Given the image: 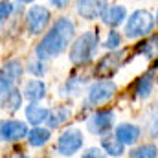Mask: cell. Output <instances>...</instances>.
Returning a JSON list of instances; mask_svg holds the SVG:
<instances>
[{
	"label": "cell",
	"mask_w": 158,
	"mask_h": 158,
	"mask_svg": "<svg viewBox=\"0 0 158 158\" xmlns=\"http://www.w3.org/2000/svg\"><path fill=\"white\" fill-rule=\"evenodd\" d=\"M76 37V24L68 17H61L53 22V26L48 30V33L39 40L35 48V55L40 61L55 59L61 53L66 52L68 44Z\"/></svg>",
	"instance_id": "cell-1"
},
{
	"label": "cell",
	"mask_w": 158,
	"mask_h": 158,
	"mask_svg": "<svg viewBox=\"0 0 158 158\" xmlns=\"http://www.w3.org/2000/svg\"><path fill=\"white\" fill-rule=\"evenodd\" d=\"M99 46V37L96 31H85L83 35H79L77 39H74L72 48H70V61L76 66H85L86 63H90L98 52Z\"/></svg>",
	"instance_id": "cell-2"
},
{
	"label": "cell",
	"mask_w": 158,
	"mask_h": 158,
	"mask_svg": "<svg viewBox=\"0 0 158 158\" xmlns=\"http://www.w3.org/2000/svg\"><path fill=\"white\" fill-rule=\"evenodd\" d=\"M156 19L153 17L151 11L147 9H136L134 13L129 15L125 22V35L127 39H143L155 30Z\"/></svg>",
	"instance_id": "cell-3"
},
{
	"label": "cell",
	"mask_w": 158,
	"mask_h": 158,
	"mask_svg": "<svg viewBox=\"0 0 158 158\" xmlns=\"http://www.w3.org/2000/svg\"><path fill=\"white\" fill-rule=\"evenodd\" d=\"M24 74V66L20 61L13 59L7 61L2 68H0V107H4L9 92L19 85V81Z\"/></svg>",
	"instance_id": "cell-4"
},
{
	"label": "cell",
	"mask_w": 158,
	"mask_h": 158,
	"mask_svg": "<svg viewBox=\"0 0 158 158\" xmlns=\"http://www.w3.org/2000/svg\"><path fill=\"white\" fill-rule=\"evenodd\" d=\"M118 86L112 79H99L96 83H92L88 86V92H86V103L90 107H99L107 101H110L116 94Z\"/></svg>",
	"instance_id": "cell-5"
},
{
	"label": "cell",
	"mask_w": 158,
	"mask_h": 158,
	"mask_svg": "<svg viewBox=\"0 0 158 158\" xmlns=\"http://www.w3.org/2000/svg\"><path fill=\"white\" fill-rule=\"evenodd\" d=\"M83 143H85L83 132L77 127H68L66 131L61 132V136L57 140V151L63 156H74L76 153L81 151Z\"/></svg>",
	"instance_id": "cell-6"
},
{
	"label": "cell",
	"mask_w": 158,
	"mask_h": 158,
	"mask_svg": "<svg viewBox=\"0 0 158 158\" xmlns=\"http://www.w3.org/2000/svg\"><path fill=\"white\" fill-rule=\"evenodd\" d=\"M52 13L48 7L44 6H31L26 13V28L30 31V35H40L46 26L50 24Z\"/></svg>",
	"instance_id": "cell-7"
},
{
	"label": "cell",
	"mask_w": 158,
	"mask_h": 158,
	"mask_svg": "<svg viewBox=\"0 0 158 158\" xmlns=\"http://www.w3.org/2000/svg\"><path fill=\"white\" fill-rule=\"evenodd\" d=\"M114 112L109 110V109H103V110H96L90 118L86 119V129L92 132V134H98V136H105L112 131L114 127Z\"/></svg>",
	"instance_id": "cell-8"
},
{
	"label": "cell",
	"mask_w": 158,
	"mask_h": 158,
	"mask_svg": "<svg viewBox=\"0 0 158 158\" xmlns=\"http://www.w3.org/2000/svg\"><path fill=\"white\" fill-rule=\"evenodd\" d=\"M28 123L20 119H2L0 121V142L13 143L20 142L28 136Z\"/></svg>",
	"instance_id": "cell-9"
},
{
	"label": "cell",
	"mask_w": 158,
	"mask_h": 158,
	"mask_svg": "<svg viewBox=\"0 0 158 158\" xmlns=\"http://www.w3.org/2000/svg\"><path fill=\"white\" fill-rule=\"evenodd\" d=\"M77 15L83 17L85 20H96L105 17L109 9V0H77L76 2Z\"/></svg>",
	"instance_id": "cell-10"
},
{
	"label": "cell",
	"mask_w": 158,
	"mask_h": 158,
	"mask_svg": "<svg viewBox=\"0 0 158 158\" xmlns=\"http://www.w3.org/2000/svg\"><path fill=\"white\" fill-rule=\"evenodd\" d=\"M20 92H22V98L28 99L30 103H39L40 99L46 98V85L39 77L30 79V81L24 83V86H22Z\"/></svg>",
	"instance_id": "cell-11"
},
{
	"label": "cell",
	"mask_w": 158,
	"mask_h": 158,
	"mask_svg": "<svg viewBox=\"0 0 158 158\" xmlns=\"http://www.w3.org/2000/svg\"><path fill=\"white\" fill-rule=\"evenodd\" d=\"M140 134H142V131L134 123H121L114 131V136L118 138L123 145H134L140 140Z\"/></svg>",
	"instance_id": "cell-12"
},
{
	"label": "cell",
	"mask_w": 158,
	"mask_h": 158,
	"mask_svg": "<svg viewBox=\"0 0 158 158\" xmlns=\"http://www.w3.org/2000/svg\"><path fill=\"white\" fill-rule=\"evenodd\" d=\"M121 55H123V52H118V50H112V52H109L101 61H99V64H98V68H96V72L101 76V77H107V76H110L116 68L119 66V59H121Z\"/></svg>",
	"instance_id": "cell-13"
},
{
	"label": "cell",
	"mask_w": 158,
	"mask_h": 158,
	"mask_svg": "<svg viewBox=\"0 0 158 158\" xmlns=\"http://www.w3.org/2000/svg\"><path fill=\"white\" fill-rule=\"evenodd\" d=\"M24 114H26V123H28V125L39 127L42 123H46V118H48L50 110H48L46 107L39 105V103H30V105L26 107Z\"/></svg>",
	"instance_id": "cell-14"
},
{
	"label": "cell",
	"mask_w": 158,
	"mask_h": 158,
	"mask_svg": "<svg viewBox=\"0 0 158 158\" xmlns=\"http://www.w3.org/2000/svg\"><path fill=\"white\" fill-rule=\"evenodd\" d=\"M125 19H127V9H125V6L114 4V6H109L107 13H105V17H103V22H105L107 26H110V28H118V26L123 24Z\"/></svg>",
	"instance_id": "cell-15"
},
{
	"label": "cell",
	"mask_w": 158,
	"mask_h": 158,
	"mask_svg": "<svg viewBox=\"0 0 158 158\" xmlns=\"http://www.w3.org/2000/svg\"><path fill=\"white\" fill-rule=\"evenodd\" d=\"M101 149L105 151V155L112 158H119L125 155V145L119 142L114 134H105L101 138Z\"/></svg>",
	"instance_id": "cell-16"
},
{
	"label": "cell",
	"mask_w": 158,
	"mask_h": 158,
	"mask_svg": "<svg viewBox=\"0 0 158 158\" xmlns=\"http://www.w3.org/2000/svg\"><path fill=\"white\" fill-rule=\"evenodd\" d=\"M153 88H155V72H147V74H143L142 77L136 81L134 94L140 99H147L153 94Z\"/></svg>",
	"instance_id": "cell-17"
},
{
	"label": "cell",
	"mask_w": 158,
	"mask_h": 158,
	"mask_svg": "<svg viewBox=\"0 0 158 158\" xmlns=\"http://www.w3.org/2000/svg\"><path fill=\"white\" fill-rule=\"evenodd\" d=\"M28 143L31 145V147H42V145H46L48 142H50V138H52V131L48 129V127H33L31 131H28Z\"/></svg>",
	"instance_id": "cell-18"
},
{
	"label": "cell",
	"mask_w": 158,
	"mask_h": 158,
	"mask_svg": "<svg viewBox=\"0 0 158 158\" xmlns=\"http://www.w3.org/2000/svg\"><path fill=\"white\" fill-rule=\"evenodd\" d=\"M70 114H72V110H70L68 107H55L53 110H50V114H48V118H46L48 129L52 131V129L61 127V123H64L66 119L70 118Z\"/></svg>",
	"instance_id": "cell-19"
},
{
	"label": "cell",
	"mask_w": 158,
	"mask_h": 158,
	"mask_svg": "<svg viewBox=\"0 0 158 158\" xmlns=\"http://www.w3.org/2000/svg\"><path fill=\"white\" fill-rule=\"evenodd\" d=\"M129 158H158V147L153 143H142L131 149Z\"/></svg>",
	"instance_id": "cell-20"
},
{
	"label": "cell",
	"mask_w": 158,
	"mask_h": 158,
	"mask_svg": "<svg viewBox=\"0 0 158 158\" xmlns=\"http://www.w3.org/2000/svg\"><path fill=\"white\" fill-rule=\"evenodd\" d=\"M136 52L138 53H143L147 59H153L158 53V35H153L151 39H147V40H143L142 44H138L136 46Z\"/></svg>",
	"instance_id": "cell-21"
},
{
	"label": "cell",
	"mask_w": 158,
	"mask_h": 158,
	"mask_svg": "<svg viewBox=\"0 0 158 158\" xmlns=\"http://www.w3.org/2000/svg\"><path fill=\"white\" fill-rule=\"evenodd\" d=\"M22 101H24V98H22V92L15 86L11 92H9V96H7V99H6V103H4V107L9 110V112H17L20 107H22Z\"/></svg>",
	"instance_id": "cell-22"
},
{
	"label": "cell",
	"mask_w": 158,
	"mask_h": 158,
	"mask_svg": "<svg viewBox=\"0 0 158 158\" xmlns=\"http://www.w3.org/2000/svg\"><path fill=\"white\" fill-rule=\"evenodd\" d=\"M85 81V79H83ZM83 81L79 77H70L64 81V85L61 86V96H64V98H68V96H77L79 90H81V85H83Z\"/></svg>",
	"instance_id": "cell-23"
},
{
	"label": "cell",
	"mask_w": 158,
	"mask_h": 158,
	"mask_svg": "<svg viewBox=\"0 0 158 158\" xmlns=\"http://www.w3.org/2000/svg\"><path fill=\"white\" fill-rule=\"evenodd\" d=\"M119 44H121V35H119L116 30H112L110 33H109V37L107 40L103 42V46H105V50H109V52H112V50H118Z\"/></svg>",
	"instance_id": "cell-24"
},
{
	"label": "cell",
	"mask_w": 158,
	"mask_h": 158,
	"mask_svg": "<svg viewBox=\"0 0 158 158\" xmlns=\"http://www.w3.org/2000/svg\"><path fill=\"white\" fill-rule=\"evenodd\" d=\"M28 72L30 74H33L35 77H42L44 74H46V66H44V61H40V59H37V61H31L30 64H28Z\"/></svg>",
	"instance_id": "cell-25"
},
{
	"label": "cell",
	"mask_w": 158,
	"mask_h": 158,
	"mask_svg": "<svg viewBox=\"0 0 158 158\" xmlns=\"http://www.w3.org/2000/svg\"><path fill=\"white\" fill-rule=\"evenodd\" d=\"M13 11H15V6H13L9 0H4V2H0V22L7 20V19L13 15Z\"/></svg>",
	"instance_id": "cell-26"
},
{
	"label": "cell",
	"mask_w": 158,
	"mask_h": 158,
	"mask_svg": "<svg viewBox=\"0 0 158 158\" xmlns=\"http://www.w3.org/2000/svg\"><path fill=\"white\" fill-rule=\"evenodd\" d=\"M81 158H107V155L101 147H90L81 155Z\"/></svg>",
	"instance_id": "cell-27"
},
{
	"label": "cell",
	"mask_w": 158,
	"mask_h": 158,
	"mask_svg": "<svg viewBox=\"0 0 158 158\" xmlns=\"http://www.w3.org/2000/svg\"><path fill=\"white\" fill-rule=\"evenodd\" d=\"M149 134H151V138H158V116L153 119V123L149 127Z\"/></svg>",
	"instance_id": "cell-28"
},
{
	"label": "cell",
	"mask_w": 158,
	"mask_h": 158,
	"mask_svg": "<svg viewBox=\"0 0 158 158\" xmlns=\"http://www.w3.org/2000/svg\"><path fill=\"white\" fill-rule=\"evenodd\" d=\"M68 2H70V0H50V4H52L53 7H57V9H64V7L68 6Z\"/></svg>",
	"instance_id": "cell-29"
},
{
	"label": "cell",
	"mask_w": 158,
	"mask_h": 158,
	"mask_svg": "<svg viewBox=\"0 0 158 158\" xmlns=\"http://www.w3.org/2000/svg\"><path fill=\"white\" fill-rule=\"evenodd\" d=\"M19 4H30V2H33V0H17Z\"/></svg>",
	"instance_id": "cell-30"
},
{
	"label": "cell",
	"mask_w": 158,
	"mask_h": 158,
	"mask_svg": "<svg viewBox=\"0 0 158 158\" xmlns=\"http://www.w3.org/2000/svg\"><path fill=\"white\" fill-rule=\"evenodd\" d=\"M17 158H31V156H28V155H20V156H17Z\"/></svg>",
	"instance_id": "cell-31"
},
{
	"label": "cell",
	"mask_w": 158,
	"mask_h": 158,
	"mask_svg": "<svg viewBox=\"0 0 158 158\" xmlns=\"http://www.w3.org/2000/svg\"><path fill=\"white\" fill-rule=\"evenodd\" d=\"M156 22H158V11H156Z\"/></svg>",
	"instance_id": "cell-32"
}]
</instances>
